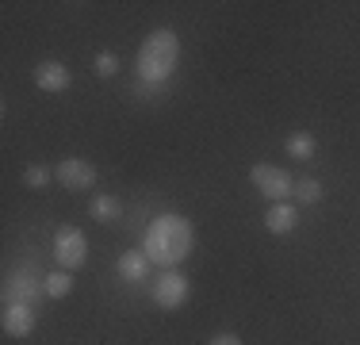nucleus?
<instances>
[{"mask_svg": "<svg viewBox=\"0 0 360 345\" xmlns=\"http://www.w3.org/2000/svg\"><path fill=\"white\" fill-rule=\"evenodd\" d=\"M295 200L299 203H319L322 200V184L314 177H299L295 180Z\"/></svg>", "mask_w": 360, "mask_h": 345, "instance_id": "2eb2a0df", "label": "nucleus"}, {"mask_svg": "<svg viewBox=\"0 0 360 345\" xmlns=\"http://www.w3.org/2000/svg\"><path fill=\"white\" fill-rule=\"evenodd\" d=\"M54 180L62 188H70V192H89L96 184V165L84 158H62L54 165Z\"/></svg>", "mask_w": 360, "mask_h": 345, "instance_id": "423d86ee", "label": "nucleus"}, {"mask_svg": "<svg viewBox=\"0 0 360 345\" xmlns=\"http://www.w3.org/2000/svg\"><path fill=\"white\" fill-rule=\"evenodd\" d=\"M250 180L269 203H288L291 196H295V177H291L288 169L269 165V161H257V165L250 169Z\"/></svg>", "mask_w": 360, "mask_h": 345, "instance_id": "7ed1b4c3", "label": "nucleus"}, {"mask_svg": "<svg viewBox=\"0 0 360 345\" xmlns=\"http://www.w3.org/2000/svg\"><path fill=\"white\" fill-rule=\"evenodd\" d=\"M54 261H58V269H65V272L84 269V261H89V238H84L81 227H58Z\"/></svg>", "mask_w": 360, "mask_h": 345, "instance_id": "20e7f679", "label": "nucleus"}, {"mask_svg": "<svg viewBox=\"0 0 360 345\" xmlns=\"http://www.w3.org/2000/svg\"><path fill=\"white\" fill-rule=\"evenodd\" d=\"M50 180H54V169H46V165H27L23 169V184L27 188H46Z\"/></svg>", "mask_w": 360, "mask_h": 345, "instance_id": "dca6fc26", "label": "nucleus"}, {"mask_svg": "<svg viewBox=\"0 0 360 345\" xmlns=\"http://www.w3.org/2000/svg\"><path fill=\"white\" fill-rule=\"evenodd\" d=\"M42 284H46V296H50V299H65V296L73 291V272L58 269V272H50Z\"/></svg>", "mask_w": 360, "mask_h": 345, "instance_id": "4468645a", "label": "nucleus"}, {"mask_svg": "<svg viewBox=\"0 0 360 345\" xmlns=\"http://www.w3.org/2000/svg\"><path fill=\"white\" fill-rule=\"evenodd\" d=\"M150 296L161 310H180L188 303V296H192V280H188L180 269H165L150 284Z\"/></svg>", "mask_w": 360, "mask_h": 345, "instance_id": "39448f33", "label": "nucleus"}, {"mask_svg": "<svg viewBox=\"0 0 360 345\" xmlns=\"http://www.w3.org/2000/svg\"><path fill=\"white\" fill-rule=\"evenodd\" d=\"M115 276L127 284H142L146 276H150V257L142 253V249H131V253H119L115 261Z\"/></svg>", "mask_w": 360, "mask_h": 345, "instance_id": "9b49d317", "label": "nucleus"}, {"mask_svg": "<svg viewBox=\"0 0 360 345\" xmlns=\"http://www.w3.org/2000/svg\"><path fill=\"white\" fill-rule=\"evenodd\" d=\"M89 215L96 222H115L119 215H123V203H119L115 196H92V200H89Z\"/></svg>", "mask_w": 360, "mask_h": 345, "instance_id": "f8f14e48", "label": "nucleus"}, {"mask_svg": "<svg viewBox=\"0 0 360 345\" xmlns=\"http://www.w3.org/2000/svg\"><path fill=\"white\" fill-rule=\"evenodd\" d=\"M176 62H180V34L173 27L150 31L146 42L139 46V62H134V69H139L134 92H139V96H158V92H165Z\"/></svg>", "mask_w": 360, "mask_h": 345, "instance_id": "f257e3e1", "label": "nucleus"}, {"mask_svg": "<svg viewBox=\"0 0 360 345\" xmlns=\"http://www.w3.org/2000/svg\"><path fill=\"white\" fill-rule=\"evenodd\" d=\"M192 242H195V234H192V222L184 215H158L142 234V253L161 272L180 269L188 261V253H192Z\"/></svg>", "mask_w": 360, "mask_h": 345, "instance_id": "f03ea898", "label": "nucleus"}, {"mask_svg": "<svg viewBox=\"0 0 360 345\" xmlns=\"http://www.w3.org/2000/svg\"><path fill=\"white\" fill-rule=\"evenodd\" d=\"M264 227H269V234H276V238H284L291 234V230L299 227V207L295 203H272L269 211H264Z\"/></svg>", "mask_w": 360, "mask_h": 345, "instance_id": "9d476101", "label": "nucleus"}, {"mask_svg": "<svg viewBox=\"0 0 360 345\" xmlns=\"http://www.w3.org/2000/svg\"><path fill=\"white\" fill-rule=\"evenodd\" d=\"M207 345H242V338H238V334H215Z\"/></svg>", "mask_w": 360, "mask_h": 345, "instance_id": "a211bd4d", "label": "nucleus"}, {"mask_svg": "<svg viewBox=\"0 0 360 345\" xmlns=\"http://www.w3.org/2000/svg\"><path fill=\"white\" fill-rule=\"evenodd\" d=\"M92 69H96V77H115L119 58L111 54V50H100V54H96V62H92Z\"/></svg>", "mask_w": 360, "mask_h": 345, "instance_id": "f3484780", "label": "nucleus"}, {"mask_svg": "<svg viewBox=\"0 0 360 345\" xmlns=\"http://www.w3.org/2000/svg\"><path fill=\"white\" fill-rule=\"evenodd\" d=\"M35 307H27V303H8L4 307V315H0V326H4V334L8 338H31L35 334Z\"/></svg>", "mask_w": 360, "mask_h": 345, "instance_id": "6e6552de", "label": "nucleus"}, {"mask_svg": "<svg viewBox=\"0 0 360 345\" xmlns=\"http://www.w3.org/2000/svg\"><path fill=\"white\" fill-rule=\"evenodd\" d=\"M314 150H319V142H314L311 131H295L288 138V158H295V161H311Z\"/></svg>", "mask_w": 360, "mask_h": 345, "instance_id": "ddd939ff", "label": "nucleus"}, {"mask_svg": "<svg viewBox=\"0 0 360 345\" xmlns=\"http://www.w3.org/2000/svg\"><path fill=\"white\" fill-rule=\"evenodd\" d=\"M42 291H46V284H39L35 272L23 269V272H15L12 280L4 284V307H8V303H27V307H35Z\"/></svg>", "mask_w": 360, "mask_h": 345, "instance_id": "0eeeda50", "label": "nucleus"}, {"mask_svg": "<svg viewBox=\"0 0 360 345\" xmlns=\"http://www.w3.org/2000/svg\"><path fill=\"white\" fill-rule=\"evenodd\" d=\"M35 84L42 92H65L73 84V73L65 69L62 62H54V58H46V62L35 65Z\"/></svg>", "mask_w": 360, "mask_h": 345, "instance_id": "1a4fd4ad", "label": "nucleus"}]
</instances>
